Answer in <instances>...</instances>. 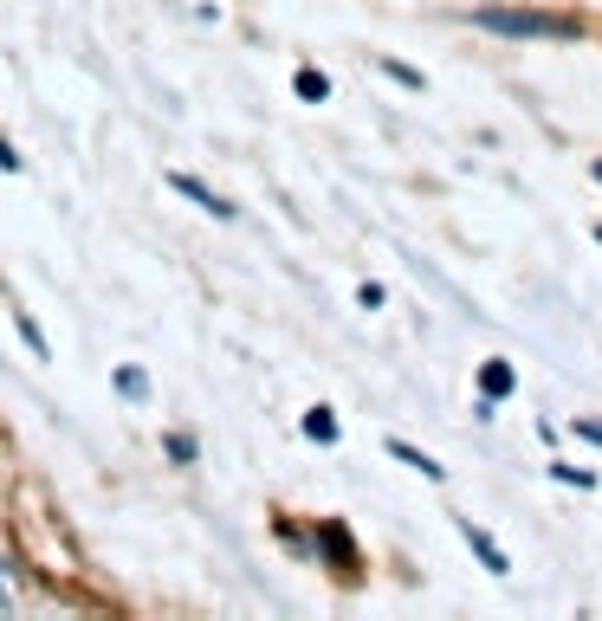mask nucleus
Masks as SVG:
<instances>
[{
  "mask_svg": "<svg viewBox=\"0 0 602 621\" xmlns=\"http://www.w3.org/2000/svg\"><path fill=\"white\" fill-rule=\"evenodd\" d=\"M389 453H395V460H402V466H415L421 479H441V473H447V466H434L428 453H421V447H408V440H389Z\"/></svg>",
  "mask_w": 602,
  "mask_h": 621,
  "instance_id": "obj_4",
  "label": "nucleus"
},
{
  "mask_svg": "<svg viewBox=\"0 0 602 621\" xmlns=\"http://www.w3.org/2000/svg\"><path fill=\"white\" fill-rule=\"evenodd\" d=\"M473 26H486V33H512V39H570V33H577V26L557 20V13H525V7H480Z\"/></svg>",
  "mask_w": 602,
  "mask_h": 621,
  "instance_id": "obj_1",
  "label": "nucleus"
},
{
  "mask_svg": "<svg viewBox=\"0 0 602 621\" xmlns=\"http://www.w3.org/2000/svg\"><path fill=\"white\" fill-rule=\"evenodd\" d=\"M577 434L583 440H602V421H577Z\"/></svg>",
  "mask_w": 602,
  "mask_h": 621,
  "instance_id": "obj_10",
  "label": "nucleus"
},
{
  "mask_svg": "<svg viewBox=\"0 0 602 621\" xmlns=\"http://www.w3.org/2000/svg\"><path fill=\"white\" fill-rule=\"evenodd\" d=\"M117 389H123V395H143V389H149V382H143V376H136V369H117Z\"/></svg>",
  "mask_w": 602,
  "mask_h": 621,
  "instance_id": "obj_9",
  "label": "nucleus"
},
{
  "mask_svg": "<svg viewBox=\"0 0 602 621\" xmlns=\"http://www.w3.org/2000/svg\"><path fill=\"white\" fill-rule=\"evenodd\" d=\"M596 182H602V162H596Z\"/></svg>",
  "mask_w": 602,
  "mask_h": 621,
  "instance_id": "obj_11",
  "label": "nucleus"
},
{
  "mask_svg": "<svg viewBox=\"0 0 602 621\" xmlns=\"http://www.w3.org/2000/svg\"><path fill=\"white\" fill-rule=\"evenodd\" d=\"M460 531H467V544H473V557H480V563H486V570H492V576H505V570H512V563H505V550H499V544H492V537L480 531V524H460Z\"/></svg>",
  "mask_w": 602,
  "mask_h": 621,
  "instance_id": "obj_3",
  "label": "nucleus"
},
{
  "mask_svg": "<svg viewBox=\"0 0 602 621\" xmlns=\"http://www.w3.org/2000/svg\"><path fill=\"white\" fill-rule=\"evenodd\" d=\"M305 434L318 440V447H331V440H337V414H331V408H311V414H305Z\"/></svg>",
  "mask_w": 602,
  "mask_h": 621,
  "instance_id": "obj_5",
  "label": "nucleus"
},
{
  "mask_svg": "<svg viewBox=\"0 0 602 621\" xmlns=\"http://www.w3.org/2000/svg\"><path fill=\"white\" fill-rule=\"evenodd\" d=\"M324 91H331V85H324V72H298V98H311V104H318Z\"/></svg>",
  "mask_w": 602,
  "mask_h": 621,
  "instance_id": "obj_7",
  "label": "nucleus"
},
{
  "mask_svg": "<svg viewBox=\"0 0 602 621\" xmlns=\"http://www.w3.org/2000/svg\"><path fill=\"white\" fill-rule=\"evenodd\" d=\"M382 72H389V78H402V85H421V72H415V65H395V59H382Z\"/></svg>",
  "mask_w": 602,
  "mask_h": 621,
  "instance_id": "obj_8",
  "label": "nucleus"
},
{
  "mask_svg": "<svg viewBox=\"0 0 602 621\" xmlns=\"http://www.w3.org/2000/svg\"><path fill=\"white\" fill-rule=\"evenodd\" d=\"M169 182H175V195H188V201H195V207H208V214H214V220H227V214H234V207H227L221 195H214V188H208V182H195V175H169Z\"/></svg>",
  "mask_w": 602,
  "mask_h": 621,
  "instance_id": "obj_2",
  "label": "nucleus"
},
{
  "mask_svg": "<svg viewBox=\"0 0 602 621\" xmlns=\"http://www.w3.org/2000/svg\"><path fill=\"white\" fill-rule=\"evenodd\" d=\"M512 382H518L512 363H486V369H480V389H486V395H512Z\"/></svg>",
  "mask_w": 602,
  "mask_h": 621,
  "instance_id": "obj_6",
  "label": "nucleus"
}]
</instances>
